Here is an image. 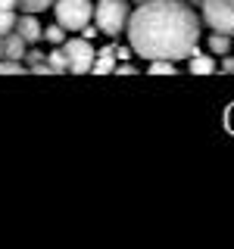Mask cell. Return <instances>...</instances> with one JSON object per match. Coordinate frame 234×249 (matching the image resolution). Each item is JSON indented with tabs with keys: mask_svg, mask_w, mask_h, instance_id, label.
Here are the masks:
<instances>
[{
	"mask_svg": "<svg viewBox=\"0 0 234 249\" xmlns=\"http://www.w3.org/2000/svg\"><path fill=\"white\" fill-rule=\"evenodd\" d=\"M16 6H19L22 13H44L53 6V0H16Z\"/></svg>",
	"mask_w": 234,
	"mask_h": 249,
	"instance_id": "cell-13",
	"label": "cell"
},
{
	"mask_svg": "<svg viewBox=\"0 0 234 249\" xmlns=\"http://www.w3.org/2000/svg\"><path fill=\"white\" fill-rule=\"evenodd\" d=\"M53 13H57V25L66 31H81L94 16V0H53Z\"/></svg>",
	"mask_w": 234,
	"mask_h": 249,
	"instance_id": "cell-4",
	"label": "cell"
},
{
	"mask_svg": "<svg viewBox=\"0 0 234 249\" xmlns=\"http://www.w3.org/2000/svg\"><path fill=\"white\" fill-rule=\"evenodd\" d=\"M81 35H84V37L91 41V37H97V35H100V28H97V25H91V22H88V25H81Z\"/></svg>",
	"mask_w": 234,
	"mask_h": 249,
	"instance_id": "cell-20",
	"label": "cell"
},
{
	"mask_svg": "<svg viewBox=\"0 0 234 249\" xmlns=\"http://www.w3.org/2000/svg\"><path fill=\"white\" fill-rule=\"evenodd\" d=\"M187 69H191V75H213L215 72V59L194 53V56H187Z\"/></svg>",
	"mask_w": 234,
	"mask_h": 249,
	"instance_id": "cell-9",
	"label": "cell"
},
{
	"mask_svg": "<svg viewBox=\"0 0 234 249\" xmlns=\"http://www.w3.org/2000/svg\"><path fill=\"white\" fill-rule=\"evenodd\" d=\"M191 6H200V0H191Z\"/></svg>",
	"mask_w": 234,
	"mask_h": 249,
	"instance_id": "cell-23",
	"label": "cell"
},
{
	"mask_svg": "<svg viewBox=\"0 0 234 249\" xmlns=\"http://www.w3.org/2000/svg\"><path fill=\"white\" fill-rule=\"evenodd\" d=\"M222 72L234 75V56H231V53H225V56H222Z\"/></svg>",
	"mask_w": 234,
	"mask_h": 249,
	"instance_id": "cell-18",
	"label": "cell"
},
{
	"mask_svg": "<svg viewBox=\"0 0 234 249\" xmlns=\"http://www.w3.org/2000/svg\"><path fill=\"white\" fill-rule=\"evenodd\" d=\"M22 62H25V66H31V62H44V50H25Z\"/></svg>",
	"mask_w": 234,
	"mask_h": 249,
	"instance_id": "cell-17",
	"label": "cell"
},
{
	"mask_svg": "<svg viewBox=\"0 0 234 249\" xmlns=\"http://www.w3.org/2000/svg\"><path fill=\"white\" fill-rule=\"evenodd\" d=\"M209 50L218 53V56L231 53V37H228V35H218V31H213V35H209Z\"/></svg>",
	"mask_w": 234,
	"mask_h": 249,
	"instance_id": "cell-12",
	"label": "cell"
},
{
	"mask_svg": "<svg viewBox=\"0 0 234 249\" xmlns=\"http://www.w3.org/2000/svg\"><path fill=\"white\" fill-rule=\"evenodd\" d=\"M41 37H44V41H50V44H57V47H59L62 41H66V28H62V25H47Z\"/></svg>",
	"mask_w": 234,
	"mask_h": 249,
	"instance_id": "cell-15",
	"label": "cell"
},
{
	"mask_svg": "<svg viewBox=\"0 0 234 249\" xmlns=\"http://www.w3.org/2000/svg\"><path fill=\"white\" fill-rule=\"evenodd\" d=\"M128 47L131 53L150 59H187L197 53L203 22L184 0H140L137 10H131L128 25Z\"/></svg>",
	"mask_w": 234,
	"mask_h": 249,
	"instance_id": "cell-1",
	"label": "cell"
},
{
	"mask_svg": "<svg viewBox=\"0 0 234 249\" xmlns=\"http://www.w3.org/2000/svg\"><path fill=\"white\" fill-rule=\"evenodd\" d=\"M28 66L22 59H10V56H0V75H25Z\"/></svg>",
	"mask_w": 234,
	"mask_h": 249,
	"instance_id": "cell-11",
	"label": "cell"
},
{
	"mask_svg": "<svg viewBox=\"0 0 234 249\" xmlns=\"http://www.w3.org/2000/svg\"><path fill=\"white\" fill-rule=\"evenodd\" d=\"M13 25H16V10H0V37L13 31Z\"/></svg>",
	"mask_w": 234,
	"mask_h": 249,
	"instance_id": "cell-16",
	"label": "cell"
},
{
	"mask_svg": "<svg viewBox=\"0 0 234 249\" xmlns=\"http://www.w3.org/2000/svg\"><path fill=\"white\" fill-rule=\"evenodd\" d=\"M0 10H16V0H0Z\"/></svg>",
	"mask_w": 234,
	"mask_h": 249,
	"instance_id": "cell-22",
	"label": "cell"
},
{
	"mask_svg": "<svg viewBox=\"0 0 234 249\" xmlns=\"http://www.w3.org/2000/svg\"><path fill=\"white\" fill-rule=\"evenodd\" d=\"M113 69H116V47H103V50L94 56L91 72H94V75H109Z\"/></svg>",
	"mask_w": 234,
	"mask_h": 249,
	"instance_id": "cell-8",
	"label": "cell"
},
{
	"mask_svg": "<svg viewBox=\"0 0 234 249\" xmlns=\"http://www.w3.org/2000/svg\"><path fill=\"white\" fill-rule=\"evenodd\" d=\"M47 66L53 69V75H66L69 72V59H66V53H62V47L47 53Z\"/></svg>",
	"mask_w": 234,
	"mask_h": 249,
	"instance_id": "cell-10",
	"label": "cell"
},
{
	"mask_svg": "<svg viewBox=\"0 0 234 249\" xmlns=\"http://www.w3.org/2000/svg\"><path fill=\"white\" fill-rule=\"evenodd\" d=\"M0 56H3V41H0Z\"/></svg>",
	"mask_w": 234,
	"mask_h": 249,
	"instance_id": "cell-24",
	"label": "cell"
},
{
	"mask_svg": "<svg viewBox=\"0 0 234 249\" xmlns=\"http://www.w3.org/2000/svg\"><path fill=\"white\" fill-rule=\"evenodd\" d=\"M62 53H66V59H69V72L72 75H84V72H91V62H94V47L88 37H69V44L62 41Z\"/></svg>",
	"mask_w": 234,
	"mask_h": 249,
	"instance_id": "cell-5",
	"label": "cell"
},
{
	"mask_svg": "<svg viewBox=\"0 0 234 249\" xmlns=\"http://www.w3.org/2000/svg\"><path fill=\"white\" fill-rule=\"evenodd\" d=\"M131 56V47H116V59H128Z\"/></svg>",
	"mask_w": 234,
	"mask_h": 249,
	"instance_id": "cell-21",
	"label": "cell"
},
{
	"mask_svg": "<svg viewBox=\"0 0 234 249\" xmlns=\"http://www.w3.org/2000/svg\"><path fill=\"white\" fill-rule=\"evenodd\" d=\"M131 16V0H97L94 6V22L109 37H119Z\"/></svg>",
	"mask_w": 234,
	"mask_h": 249,
	"instance_id": "cell-2",
	"label": "cell"
},
{
	"mask_svg": "<svg viewBox=\"0 0 234 249\" xmlns=\"http://www.w3.org/2000/svg\"><path fill=\"white\" fill-rule=\"evenodd\" d=\"M150 75H175L172 59H150Z\"/></svg>",
	"mask_w": 234,
	"mask_h": 249,
	"instance_id": "cell-14",
	"label": "cell"
},
{
	"mask_svg": "<svg viewBox=\"0 0 234 249\" xmlns=\"http://www.w3.org/2000/svg\"><path fill=\"white\" fill-rule=\"evenodd\" d=\"M113 72H116V75H137V69H135V66H128V62H122V66H116V69H113Z\"/></svg>",
	"mask_w": 234,
	"mask_h": 249,
	"instance_id": "cell-19",
	"label": "cell"
},
{
	"mask_svg": "<svg viewBox=\"0 0 234 249\" xmlns=\"http://www.w3.org/2000/svg\"><path fill=\"white\" fill-rule=\"evenodd\" d=\"M16 31H19L22 37H25V44L28 47H35L38 41H41V35H44V28H41V22L35 19V13H22L19 19H16Z\"/></svg>",
	"mask_w": 234,
	"mask_h": 249,
	"instance_id": "cell-6",
	"label": "cell"
},
{
	"mask_svg": "<svg viewBox=\"0 0 234 249\" xmlns=\"http://www.w3.org/2000/svg\"><path fill=\"white\" fill-rule=\"evenodd\" d=\"M0 41H3V56H10V59H22V56H25L28 44H25V37H22L16 28H13V31H6Z\"/></svg>",
	"mask_w": 234,
	"mask_h": 249,
	"instance_id": "cell-7",
	"label": "cell"
},
{
	"mask_svg": "<svg viewBox=\"0 0 234 249\" xmlns=\"http://www.w3.org/2000/svg\"><path fill=\"white\" fill-rule=\"evenodd\" d=\"M200 22L234 37V0H200Z\"/></svg>",
	"mask_w": 234,
	"mask_h": 249,
	"instance_id": "cell-3",
	"label": "cell"
}]
</instances>
